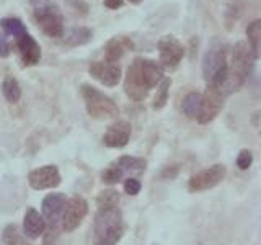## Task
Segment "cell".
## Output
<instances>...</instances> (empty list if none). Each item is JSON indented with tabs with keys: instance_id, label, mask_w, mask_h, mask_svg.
I'll return each mask as SVG.
<instances>
[{
	"instance_id": "1",
	"label": "cell",
	"mask_w": 261,
	"mask_h": 245,
	"mask_svg": "<svg viewBox=\"0 0 261 245\" xmlns=\"http://www.w3.org/2000/svg\"><path fill=\"white\" fill-rule=\"evenodd\" d=\"M163 79V67L157 61L136 57L126 72L124 92L133 102H144Z\"/></svg>"
},
{
	"instance_id": "2",
	"label": "cell",
	"mask_w": 261,
	"mask_h": 245,
	"mask_svg": "<svg viewBox=\"0 0 261 245\" xmlns=\"http://www.w3.org/2000/svg\"><path fill=\"white\" fill-rule=\"evenodd\" d=\"M124 232V220L118 204L98 206L93 220V245H118Z\"/></svg>"
},
{
	"instance_id": "3",
	"label": "cell",
	"mask_w": 261,
	"mask_h": 245,
	"mask_svg": "<svg viewBox=\"0 0 261 245\" xmlns=\"http://www.w3.org/2000/svg\"><path fill=\"white\" fill-rule=\"evenodd\" d=\"M33 20L47 38H62L64 15L51 0H33Z\"/></svg>"
},
{
	"instance_id": "4",
	"label": "cell",
	"mask_w": 261,
	"mask_h": 245,
	"mask_svg": "<svg viewBox=\"0 0 261 245\" xmlns=\"http://www.w3.org/2000/svg\"><path fill=\"white\" fill-rule=\"evenodd\" d=\"M80 95L84 98L85 108L90 118L106 121V119H114L119 114V108H118V105L114 103L113 98L105 95L93 85L82 84Z\"/></svg>"
},
{
	"instance_id": "5",
	"label": "cell",
	"mask_w": 261,
	"mask_h": 245,
	"mask_svg": "<svg viewBox=\"0 0 261 245\" xmlns=\"http://www.w3.org/2000/svg\"><path fill=\"white\" fill-rule=\"evenodd\" d=\"M159 64L167 70H175L186 54L185 46L173 35H165L159 39Z\"/></svg>"
},
{
	"instance_id": "6",
	"label": "cell",
	"mask_w": 261,
	"mask_h": 245,
	"mask_svg": "<svg viewBox=\"0 0 261 245\" xmlns=\"http://www.w3.org/2000/svg\"><path fill=\"white\" fill-rule=\"evenodd\" d=\"M227 175V168L222 163H216V165H211L207 168H204L198 174H194L190 182H188V190L191 193H201L211 190V188L217 186Z\"/></svg>"
},
{
	"instance_id": "7",
	"label": "cell",
	"mask_w": 261,
	"mask_h": 245,
	"mask_svg": "<svg viewBox=\"0 0 261 245\" xmlns=\"http://www.w3.org/2000/svg\"><path fill=\"white\" fill-rule=\"evenodd\" d=\"M13 38H15V47L18 51L23 67H33V65H36L41 61V46L38 41L30 35L27 28L15 33Z\"/></svg>"
},
{
	"instance_id": "8",
	"label": "cell",
	"mask_w": 261,
	"mask_h": 245,
	"mask_svg": "<svg viewBox=\"0 0 261 245\" xmlns=\"http://www.w3.org/2000/svg\"><path fill=\"white\" fill-rule=\"evenodd\" d=\"M228 61V46L224 43H216L211 46L202 57V77L211 82L220 70L225 69Z\"/></svg>"
},
{
	"instance_id": "9",
	"label": "cell",
	"mask_w": 261,
	"mask_h": 245,
	"mask_svg": "<svg viewBox=\"0 0 261 245\" xmlns=\"http://www.w3.org/2000/svg\"><path fill=\"white\" fill-rule=\"evenodd\" d=\"M228 51H230V61H227L228 67L233 69L235 72H239L245 79H248L253 67H255V62L258 61L250 49V46L245 43V41H239V43H235V46L232 49H228Z\"/></svg>"
},
{
	"instance_id": "10",
	"label": "cell",
	"mask_w": 261,
	"mask_h": 245,
	"mask_svg": "<svg viewBox=\"0 0 261 245\" xmlns=\"http://www.w3.org/2000/svg\"><path fill=\"white\" fill-rule=\"evenodd\" d=\"M88 214V203L82 196H72L65 203L62 212V229L65 232H73L84 223L85 216Z\"/></svg>"
},
{
	"instance_id": "11",
	"label": "cell",
	"mask_w": 261,
	"mask_h": 245,
	"mask_svg": "<svg viewBox=\"0 0 261 245\" xmlns=\"http://www.w3.org/2000/svg\"><path fill=\"white\" fill-rule=\"evenodd\" d=\"M65 203H67V198L64 193H49L41 203L43 219L46 220V224H49V232L57 234V226L62 219Z\"/></svg>"
},
{
	"instance_id": "12",
	"label": "cell",
	"mask_w": 261,
	"mask_h": 245,
	"mask_svg": "<svg viewBox=\"0 0 261 245\" xmlns=\"http://www.w3.org/2000/svg\"><path fill=\"white\" fill-rule=\"evenodd\" d=\"M88 74L105 87H116L121 80V65L108 61H92L88 65Z\"/></svg>"
},
{
	"instance_id": "13",
	"label": "cell",
	"mask_w": 261,
	"mask_h": 245,
	"mask_svg": "<svg viewBox=\"0 0 261 245\" xmlns=\"http://www.w3.org/2000/svg\"><path fill=\"white\" fill-rule=\"evenodd\" d=\"M28 183L33 190H53L61 185V174L56 165H43L30 172Z\"/></svg>"
},
{
	"instance_id": "14",
	"label": "cell",
	"mask_w": 261,
	"mask_h": 245,
	"mask_svg": "<svg viewBox=\"0 0 261 245\" xmlns=\"http://www.w3.org/2000/svg\"><path fill=\"white\" fill-rule=\"evenodd\" d=\"M130 133H133V126L127 121H116L114 125H111L106 133L101 137L103 145L110 147V149H122L129 144Z\"/></svg>"
},
{
	"instance_id": "15",
	"label": "cell",
	"mask_w": 261,
	"mask_h": 245,
	"mask_svg": "<svg viewBox=\"0 0 261 245\" xmlns=\"http://www.w3.org/2000/svg\"><path fill=\"white\" fill-rule=\"evenodd\" d=\"M224 102H225V98L222 95H219L214 88L207 87L206 92L202 95L198 122H201V125H207V122H211L212 119H216V116L220 113V110H222Z\"/></svg>"
},
{
	"instance_id": "16",
	"label": "cell",
	"mask_w": 261,
	"mask_h": 245,
	"mask_svg": "<svg viewBox=\"0 0 261 245\" xmlns=\"http://www.w3.org/2000/svg\"><path fill=\"white\" fill-rule=\"evenodd\" d=\"M134 49V41L129 36H114L110 41H106L103 46V59L108 62H118L127 51Z\"/></svg>"
},
{
	"instance_id": "17",
	"label": "cell",
	"mask_w": 261,
	"mask_h": 245,
	"mask_svg": "<svg viewBox=\"0 0 261 245\" xmlns=\"http://www.w3.org/2000/svg\"><path fill=\"white\" fill-rule=\"evenodd\" d=\"M23 232L31 240L39 239L46 232V220L35 208H30L23 217Z\"/></svg>"
},
{
	"instance_id": "18",
	"label": "cell",
	"mask_w": 261,
	"mask_h": 245,
	"mask_svg": "<svg viewBox=\"0 0 261 245\" xmlns=\"http://www.w3.org/2000/svg\"><path fill=\"white\" fill-rule=\"evenodd\" d=\"M64 36V44L69 47H77L88 44L93 38V31L87 27H73L70 28Z\"/></svg>"
},
{
	"instance_id": "19",
	"label": "cell",
	"mask_w": 261,
	"mask_h": 245,
	"mask_svg": "<svg viewBox=\"0 0 261 245\" xmlns=\"http://www.w3.org/2000/svg\"><path fill=\"white\" fill-rule=\"evenodd\" d=\"M201 102H202L201 93H198V92L186 93L181 100V111L185 116L190 119H198L199 111H201Z\"/></svg>"
},
{
	"instance_id": "20",
	"label": "cell",
	"mask_w": 261,
	"mask_h": 245,
	"mask_svg": "<svg viewBox=\"0 0 261 245\" xmlns=\"http://www.w3.org/2000/svg\"><path fill=\"white\" fill-rule=\"evenodd\" d=\"M114 165H118L122 172H133V174H144L147 168V160L142 157H130V155H122Z\"/></svg>"
},
{
	"instance_id": "21",
	"label": "cell",
	"mask_w": 261,
	"mask_h": 245,
	"mask_svg": "<svg viewBox=\"0 0 261 245\" xmlns=\"http://www.w3.org/2000/svg\"><path fill=\"white\" fill-rule=\"evenodd\" d=\"M2 93L8 103H18L21 98V87L13 76H7L2 82Z\"/></svg>"
},
{
	"instance_id": "22",
	"label": "cell",
	"mask_w": 261,
	"mask_h": 245,
	"mask_svg": "<svg viewBox=\"0 0 261 245\" xmlns=\"http://www.w3.org/2000/svg\"><path fill=\"white\" fill-rule=\"evenodd\" d=\"M247 38H248V46L258 59L259 57V39H261V21L256 18L247 27Z\"/></svg>"
},
{
	"instance_id": "23",
	"label": "cell",
	"mask_w": 261,
	"mask_h": 245,
	"mask_svg": "<svg viewBox=\"0 0 261 245\" xmlns=\"http://www.w3.org/2000/svg\"><path fill=\"white\" fill-rule=\"evenodd\" d=\"M2 240H4L5 245H31V243L20 234L18 227H16L15 224H8V226L4 229Z\"/></svg>"
},
{
	"instance_id": "24",
	"label": "cell",
	"mask_w": 261,
	"mask_h": 245,
	"mask_svg": "<svg viewBox=\"0 0 261 245\" xmlns=\"http://www.w3.org/2000/svg\"><path fill=\"white\" fill-rule=\"evenodd\" d=\"M170 85H171V80L170 79H163L159 88H157V95L153 98V103H152V108L153 110H162L163 106L167 105L168 102V92H170Z\"/></svg>"
},
{
	"instance_id": "25",
	"label": "cell",
	"mask_w": 261,
	"mask_h": 245,
	"mask_svg": "<svg viewBox=\"0 0 261 245\" xmlns=\"http://www.w3.org/2000/svg\"><path fill=\"white\" fill-rule=\"evenodd\" d=\"M0 28L4 30L5 35L13 36L15 33H18L20 30L27 28V27H24V23L20 18H16V16H7V18L0 20Z\"/></svg>"
},
{
	"instance_id": "26",
	"label": "cell",
	"mask_w": 261,
	"mask_h": 245,
	"mask_svg": "<svg viewBox=\"0 0 261 245\" xmlns=\"http://www.w3.org/2000/svg\"><path fill=\"white\" fill-rule=\"evenodd\" d=\"M122 172L118 165H110L108 168H105L103 172H101V182L103 183H106V185H116L119 180L122 178Z\"/></svg>"
},
{
	"instance_id": "27",
	"label": "cell",
	"mask_w": 261,
	"mask_h": 245,
	"mask_svg": "<svg viewBox=\"0 0 261 245\" xmlns=\"http://www.w3.org/2000/svg\"><path fill=\"white\" fill-rule=\"evenodd\" d=\"M98 206H110V204H118L119 203V194L114 190H105L98 196Z\"/></svg>"
},
{
	"instance_id": "28",
	"label": "cell",
	"mask_w": 261,
	"mask_h": 245,
	"mask_svg": "<svg viewBox=\"0 0 261 245\" xmlns=\"http://www.w3.org/2000/svg\"><path fill=\"white\" fill-rule=\"evenodd\" d=\"M251 163H253V154H251V151H248V149L240 151L239 157H237V167H239L240 170H248L251 167Z\"/></svg>"
},
{
	"instance_id": "29",
	"label": "cell",
	"mask_w": 261,
	"mask_h": 245,
	"mask_svg": "<svg viewBox=\"0 0 261 245\" xmlns=\"http://www.w3.org/2000/svg\"><path fill=\"white\" fill-rule=\"evenodd\" d=\"M142 190V183L139 182L137 178H127L124 182V191L129 194V196H136L139 194Z\"/></svg>"
},
{
	"instance_id": "30",
	"label": "cell",
	"mask_w": 261,
	"mask_h": 245,
	"mask_svg": "<svg viewBox=\"0 0 261 245\" xmlns=\"http://www.w3.org/2000/svg\"><path fill=\"white\" fill-rule=\"evenodd\" d=\"M12 53V46L8 43L7 36H4L2 33H0V57H8Z\"/></svg>"
},
{
	"instance_id": "31",
	"label": "cell",
	"mask_w": 261,
	"mask_h": 245,
	"mask_svg": "<svg viewBox=\"0 0 261 245\" xmlns=\"http://www.w3.org/2000/svg\"><path fill=\"white\" fill-rule=\"evenodd\" d=\"M176 175H178V167H176V165H173V167H167L165 170L162 172V178H165V180H173Z\"/></svg>"
},
{
	"instance_id": "32",
	"label": "cell",
	"mask_w": 261,
	"mask_h": 245,
	"mask_svg": "<svg viewBox=\"0 0 261 245\" xmlns=\"http://www.w3.org/2000/svg\"><path fill=\"white\" fill-rule=\"evenodd\" d=\"M122 4H124V0H103V5L110 10H118L122 7Z\"/></svg>"
},
{
	"instance_id": "33",
	"label": "cell",
	"mask_w": 261,
	"mask_h": 245,
	"mask_svg": "<svg viewBox=\"0 0 261 245\" xmlns=\"http://www.w3.org/2000/svg\"><path fill=\"white\" fill-rule=\"evenodd\" d=\"M127 2H129V4H133V5H139V4L142 2V0H127Z\"/></svg>"
}]
</instances>
